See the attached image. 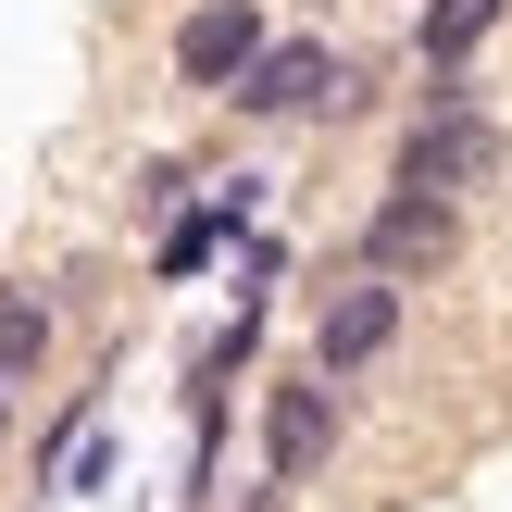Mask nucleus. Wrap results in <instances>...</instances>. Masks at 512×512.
Wrapping results in <instances>:
<instances>
[{"instance_id": "nucleus-6", "label": "nucleus", "mask_w": 512, "mask_h": 512, "mask_svg": "<svg viewBox=\"0 0 512 512\" xmlns=\"http://www.w3.org/2000/svg\"><path fill=\"white\" fill-rule=\"evenodd\" d=\"M400 325H413V288L350 263V288H325V313H313V363L350 388V375H375V363L400 350Z\"/></svg>"}, {"instance_id": "nucleus-3", "label": "nucleus", "mask_w": 512, "mask_h": 512, "mask_svg": "<svg viewBox=\"0 0 512 512\" xmlns=\"http://www.w3.org/2000/svg\"><path fill=\"white\" fill-rule=\"evenodd\" d=\"M350 263H363V275H400V288L450 275V263H463V200H450V188H400V175H388L375 213L350 225Z\"/></svg>"}, {"instance_id": "nucleus-14", "label": "nucleus", "mask_w": 512, "mask_h": 512, "mask_svg": "<svg viewBox=\"0 0 512 512\" xmlns=\"http://www.w3.org/2000/svg\"><path fill=\"white\" fill-rule=\"evenodd\" d=\"M0 450H13V375H0Z\"/></svg>"}, {"instance_id": "nucleus-1", "label": "nucleus", "mask_w": 512, "mask_h": 512, "mask_svg": "<svg viewBox=\"0 0 512 512\" xmlns=\"http://www.w3.org/2000/svg\"><path fill=\"white\" fill-rule=\"evenodd\" d=\"M500 113H488V88H475V75H425V100H413V125H400V150H388V175L400 188H488L500 175Z\"/></svg>"}, {"instance_id": "nucleus-2", "label": "nucleus", "mask_w": 512, "mask_h": 512, "mask_svg": "<svg viewBox=\"0 0 512 512\" xmlns=\"http://www.w3.org/2000/svg\"><path fill=\"white\" fill-rule=\"evenodd\" d=\"M375 88V63H338V38H263V63L225 88V113H250V125H313V113H350V100Z\"/></svg>"}, {"instance_id": "nucleus-15", "label": "nucleus", "mask_w": 512, "mask_h": 512, "mask_svg": "<svg viewBox=\"0 0 512 512\" xmlns=\"http://www.w3.org/2000/svg\"><path fill=\"white\" fill-rule=\"evenodd\" d=\"M300 13H338V0H300Z\"/></svg>"}, {"instance_id": "nucleus-9", "label": "nucleus", "mask_w": 512, "mask_h": 512, "mask_svg": "<svg viewBox=\"0 0 512 512\" xmlns=\"http://www.w3.org/2000/svg\"><path fill=\"white\" fill-rule=\"evenodd\" d=\"M512 25V0H425L413 13V63L425 75H475V50H488Z\"/></svg>"}, {"instance_id": "nucleus-7", "label": "nucleus", "mask_w": 512, "mask_h": 512, "mask_svg": "<svg viewBox=\"0 0 512 512\" xmlns=\"http://www.w3.org/2000/svg\"><path fill=\"white\" fill-rule=\"evenodd\" d=\"M250 213H263V175H225L213 200H188V213L163 225V250H150V275H163V288H188V275L213 263L225 238H250Z\"/></svg>"}, {"instance_id": "nucleus-10", "label": "nucleus", "mask_w": 512, "mask_h": 512, "mask_svg": "<svg viewBox=\"0 0 512 512\" xmlns=\"http://www.w3.org/2000/svg\"><path fill=\"white\" fill-rule=\"evenodd\" d=\"M263 313L275 300H238V325H213V338H200V363H188V400H225L250 375V350H263Z\"/></svg>"}, {"instance_id": "nucleus-5", "label": "nucleus", "mask_w": 512, "mask_h": 512, "mask_svg": "<svg viewBox=\"0 0 512 512\" xmlns=\"http://www.w3.org/2000/svg\"><path fill=\"white\" fill-rule=\"evenodd\" d=\"M263 38H275L263 0H188V13H175V38H163V75H175L188 100H225L250 63H263Z\"/></svg>"}, {"instance_id": "nucleus-8", "label": "nucleus", "mask_w": 512, "mask_h": 512, "mask_svg": "<svg viewBox=\"0 0 512 512\" xmlns=\"http://www.w3.org/2000/svg\"><path fill=\"white\" fill-rule=\"evenodd\" d=\"M50 350H63V300H50L38 275H0V375H13V388H38Z\"/></svg>"}, {"instance_id": "nucleus-13", "label": "nucleus", "mask_w": 512, "mask_h": 512, "mask_svg": "<svg viewBox=\"0 0 512 512\" xmlns=\"http://www.w3.org/2000/svg\"><path fill=\"white\" fill-rule=\"evenodd\" d=\"M300 488H275V475H263V488H238V512H288Z\"/></svg>"}, {"instance_id": "nucleus-12", "label": "nucleus", "mask_w": 512, "mask_h": 512, "mask_svg": "<svg viewBox=\"0 0 512 512\" xmlns=\"http://www.w3.org/2000/svg\"><path fill=\"white\" fill-rule=\"evenodd\" d=\"M175 200H188V163H175V150H163V163H138V213H175Z\"/></svg>"}, {"instance_id": "nucleus-4", "label": "nucleus", "mask_w": 512, "mask_h": 512, "mask_svg": "<svg viewBox=\"0 0 512 512\" xmlns=\"http://www.w3.org/2000/svg\"><path fill=\"white\" fill-rule=\"evenodd\" d=\"M338 425H350V388L325 363L275 375V388H263V475H275V488H313V475L338 463Z\"/></svg>"}, {"instance_id": "nucleus-11", "label": "nucleus", "mask_w": 512, "mask_h": 512, "mask_svg": "<svg viewBox=\"0 0 512 512\" xmlns=\"http://www.w3.org/2000/svg\"><path fill=\"white\" fill-rule=\"evenodd\" d=\"M275 288H288V250L250 238V250H238V300H275Z\"/></svg>"}]
</instances>
